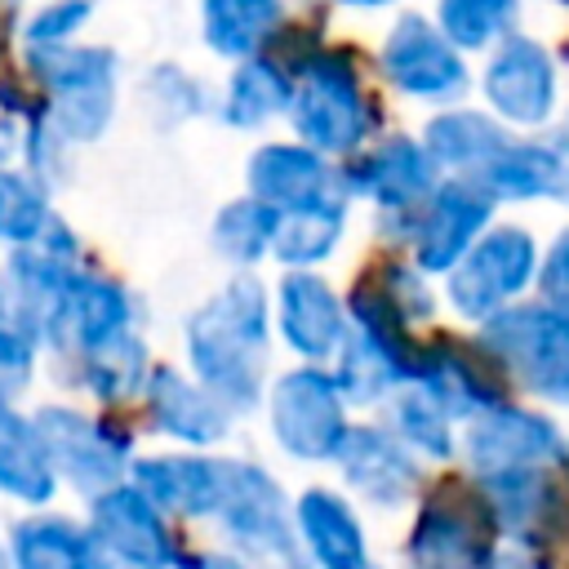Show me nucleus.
Masks as SVG:
<instances>
[{"label": "nucleus", "instance_id": "423d86ee", "mask_svg": "<svg viewBox=\"0 0 569 569\" xmlns=\"http://www.w3.org/2000/svg\"><path fill=\"white\" fill-rule=\"evenodd\" d=\"M0 493L31 511L49 507L58 493V476L31 427V413H18L13 405H0Z\"/></svg>", "mask_w": 569, "mask_h": 569}, {"label": "nucleus", "instance_id": "f03ea898", "mask_svg": "<svg viewBox=\"0 0 569 569\" xmlns=\"http://www.w3.org/2000/svg\"><path fill=\"white\" fill-rule=\"evenodd\" d=\"M31 427L40 436L58 480H71L84 493L111 485V476L124 458V440L107 422H93L80 409H67V405H40L31 413Z\"/></svg>", "mask_w": 569, "mask_h": 569}, {"label": "nucleus", "instance_id": "0eeeda50", "mask_svg": "<svg viewBox=\"0 0 569 569\" xmlns=\"http://www.w3.org/2000/svg\"><path fill=\"white\" fill-rule=\"evenodd\" d=\"M489 93L516 116H538L551 98V62L533 40H507L489 62Z\"/></svg>", "mask_w": 569, "mask_h": 569}, {"label": "nucleus", "instance_id": "dca6fc26", "mask_svg": "<svg viewBox=\"0 0 569 569\" xmlns=\"http://www.w3.org/2000/svg\"><path fill=\"white\" fill-rule=\"evenodd\" d=\"M0 316H4V289H0Z\"/></svg>", "mask_w": 569, "mask_h": 569}, {"label": "nucleus", "instance_id": "f257e3e1", "mask_svg": "<svg viewBox=\"0 0 569 569\" xmlns=\"http://www.w3.org/2000/svg\"><path fill=\"white\" fill-rule=\"evenodd\" d=\"M27 76L40 84L44 120L76 147L107 133L116 116V76L120 58L107 44H53L22 49Z\"/></svg>", "mask_w": 569, "mask_h": 569}, {"label": "nucleus", "instance_id": "7ed1b4c3", "mask_svg": "<svg viewBox=\"0 0 569 569\" xmlns=\"http://www.w3.org/2000/svg\"><path fill=\"white\" fill-rule=\"evenodd\" d=\"M89 538L98 547V560L111 565H156L160 560V525L151 507L133 489H98L89 507Z\"/></svg>", "mask_w": 569, "mask_h": 569}, {"label": "nucleus", "instance_id": "39448f33", "mask_svg": "<svg viewBox=\"0 0 569 569\" xmlns=\"http://www.w3.org/2000/svg\"><path fill=\"white\" fill-rule=\"evenodd\" d=\"M9 569H98V547L71 516L36 507L4 533Z\"/></svg>", "mask_w": 569, "mask_h": 569}, {"label": "nucleus", "instance_id": "ddd939ff", "mask_svg": "<svg viewBox=\"0 0 569 569\" xmlns=\"http://www.w3.org/2000/svg\"><path fill=\"white\" fill-rule=\"evenodd\" d=\"M36 351H40L36 333L22 329L13 316H0V405H13V396L31 387Z\"/></svg>", "mask_w": 569, "mask_h": 569}, {"label": "nucleus", "instance_id": "6e6552de", "mask_svg": "<svg viewBox=\"0 0 569 569\" xmlns=\"http://www.w3.org/2000/svg\"><path fill=\"white\" fill-rule=\"evenodd\" d=\"M204 44L222 58H249L280 27V0H200Z\"/></svg>", "mask_w": 569, "mask_h": 569}, {"label": "nucleus", "instance_id": "1a4fd4ad", "mask_svg": "<svg viewBox=\"0 0 569 569\" xmlns=\"http://www.w3.org/2000/svg\"><path fill=\"white\" fill-rule=\"evenodd\" d=\"M49 218H53L49 191L27 169L4 164L0 169V244H9V249L31 244Z\"/></svg>", "mask_w": 569, "mask_h": 569}, {"label": "nucleus", "instance_id": "9d476101", "mask_svg": "<svg viewBox=\"0 0 569 569\" xmlns=\"http://www.w3.org/2000/svg\"><path fill=\"white\" fill-rule=\"evenodd\" d=\"M516 22V0H440V36L480 49Z\"/></svg>", "mask_w": 569, "mask_h": 569}, {"label": "nucleus", "instance_id": "f8f14e48", "mask_svg": "<svg viewBox=\"0 0 569 569\" xmlns=\"http://www.w3.org/2000/svg\"><path fill=\"white\" fill-rule=\"evenodd\" d=\"M98 0H49L40 9H31V18L22 22V49H53V44H76V36L84 31V22L93 18Z\"/></svg>", "mask_w": 569, "mask_h": 569}, {"label": "nucleus", "instance_id": "2eb2a0df", "mask_svg": "<svg viewBox=\"0 0 569 569\" xmlns=\"http://www.w3.org/2000/svg\"><path fill=\"white\" fill-rule=\"evenodd\" d=\"M0 569H9V556H4V542H0Z\"/></svg>", "mask_w": 569, "mask_h": 569}, {"label": "nucleus", "instance_id": "4468645a", "mask_svg": "<svg viewBox=\"0 0 569 569\" xmlns=\"http://www.w3.org/2000/svg\"><path fill=\"white\" fill-rule=\"evenodd\" d=\"M342 4H356V9H378V4H391V0H342Z\"/></svg>", "mask_w": 569, "mask_h": 569}, {"label": "nucleus", "instance_id": "20e7f679", "mask_svg": "<svg viewBox=\"0 0 569 569\" xmlns=\"http://www.w3.org/2000/svg\"><path fill=\"white\" fill-rule=\"evenodd\" d=\"M387 71L409 89V93H453L462 84V62L453 44L422 18L405 13L391 36H387Z\"/></svg>", "mask_w": 569, "mask_h": 569}, {"label": "nucleus", "instance_id": "9b49d317", "mask_svg": "<svg viewBox=\"0 0 569 569\" xmlns=\"http://www.w3.org/2000/svg\"><path fill=\"white\" fill-rule=\"evenodd\" d=\"M284 98H289L284 76H280L271 62L253 58V62H244V67L236 71V80H231V93H227V116L244 124V120H258V116L276 111Z\"/></svg>", "mask_w": 569, "mask_h": 569}, {"label": "nucleus", "instance_id": "f3484780", "mask_svg": "<svg viewBox=\"0 0 569 569\" xmlns=\"http://www.w3.org/2000/svg\"><path fill=\"white\" fill-rule=\"evenodd\" d=\"M565 4H569V0H565Z\"/></svg>", "mask_w": 569, "mask_h": 569}]
</instances>
